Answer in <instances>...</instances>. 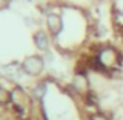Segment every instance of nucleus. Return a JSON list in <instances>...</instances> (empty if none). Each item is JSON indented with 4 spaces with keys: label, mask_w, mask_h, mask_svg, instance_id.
<instances>
[{
    "label": "nucleus",
    "mask_w": 123,
    "mask_h": 120,
    "mask_svg": "<svg viewBox=\"0 0 123 120\" xmlns=\"http://www.w3.org/2000/svg\"><path fill=\"white\" fill-rule=\"evenodd\" d=\"M34 44H36V47L39 48V50H47L48 48V38L45 33H42V31H39V33L34 36Z\"/></svg>",
    "instance_id": "obj_5"
},
{
    "label": "nucleus",
    "mask_w": 123,
    "mask_h": 120,
    "mask_svg": "<svg viewBox=\"0 0 123 120\" xmlns=\"http://www.w3.org/2000/svg\"><path fill=\"white\" fill-rule=\"evenodd\" d=\"M72 90L80 97H87L90 95V80L84 70H80L73 75L72 80Z\"/></svg>",
    "instance_id": "obj_1"
},
{
    "label": "nucleus",
    "mask_w": 123,
    "mask_h": 120,
    "mask_svg": "<svg viewBox=\"0 0 123 120\" xmlns=\"http://www.w3.org/2000/svg\"><path fill=\"white\" fill-rule=\"evenodd\" d=\"M8 101H11V94L5 87L0 86V105H6Z\"/></svg>",
    "instance_id": "obj_6"
},
{
    "label": "nucleus",
    "mask_w": 123,
    "mask_h": 120,
    "mask_svg": "<svg viewBox=\"0 0 123 120\" xmlns=\"http://www.w3.org/2000/svg\"><path fill=\"white\" fill-rule=\"evenodd\" d=\"M11 101L14 103V108L17 111L24 112L27 111V108L30 106V100H28V95L20 89V87H16L11 92Z\"/></svg>",
    "instance_id": "obj_2"
},
{
    "label": "nucleus",
    "mask_w": 123,
    "mask_h": 120,
    "mask_svg": "<svg viewBox=\"0 0 123 120\" xmlns=\"http://www.w3.org/2000/svg\"><path fill=\"white\" fill-rule=\"evenodd\" d=\"M28 120H31V119H28Z\"/></svg>",
    "instance_id": "obj_8"
},
{
    "label": "nucleus",
    "mask_w": 123,
    "mask_h": 120,
    "mask_svg": "<svg viewBox=\"0 0 123 120\" xmlns=\"http://www.w3.org/2000/svg\"><path fill=\"white\" fill-rule=\"evenodd\" d=\"M24 70L27 73H31V75H37V73L42 72L44 69V61L39 56H30L27 61L24 63Z\"/></svg>",
    "instance_id": "obj_3"
},
{
    "label": "nucleus",
    "mask_w": 123,
    "mask_h": 120,
    "mask_svg": "<svg viewBox=\"0 0 123 120\" xmlns=\"http://www.w3.org/2000/svg\"><path fill=\"white\" fill-rule=\"evenodd\" d=\"M47 27H48V30H50L51 34H59L61 30H62V19H61V16L59 14H55V13L48 14V17H47Z\"/></svg>",
    "instance_id": "obj_4"
},
{
    "label": "nucleus",
    "mask_w": 123,
    "mask_h": 120,
    "mask_svg": "<svg viewBox=\"0 0 123 120\" xmlns=\"http://www.w3.org/2000/svg\"><path fill=\"white\" fill-rule=\"evenodd\" d=\"M44 92H45V86H44V84H39V86H37V89H36V95L41 97Z\"/></svg>",
    "instance_id": "obj_7"
}]
</instances>
